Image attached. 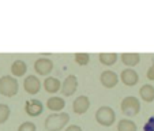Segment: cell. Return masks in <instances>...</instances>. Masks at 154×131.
Segmentation results:
<instances>
[{
  "instance_id": "obj_1",
  "label": "cell",
  "mask_w": 154,
  "mask_h": 131,
  "mask_svg": "<svg viewBox=\"0 0 154 131\" xmlns=\"http://www.w3.org/2000/svg\"><path fill=\"white\" fill-rule=\"evenodd\" d=\"M68 122H70V115L67 112H56V114H51L45 119L44 126L48 131H60L66 127Z\"/></svg>"
},
{
  "instance_id": "obj_2",
  "label": "cell",
  "mask_w": 154,
  "mask_h": 131,
  "mask_svg": "<svg viewBox=\"0 0 154 131\" xmlns=\"http://www.w3.org/2000/svg\"><path fill=\"white\" fill-rule=\"evenodd\" d=\"M19 83L17 78L11 75H4L0 78V94L4 97H14L18 93Z\"/></svg>"
},
{
  "instance_id": "obj_3",
  "label": "cell",
  "mask_w": 154,
  "mask_h": 131,
  "mask_svg": "<svg viewBox=\"0 0 154 131\" xmlns=\"http://www.w3.org/2000/svg\"><path fill=\"white\" fill-rule=\"evenodd\" d=\"M96 120L98 124L104 126V127H111L116 120V114L111 107L104 105V107L98 108L96 112Z\"/></svg>"
},
{
  "instance_id": "obj_4",
  "label": "cell",
  "mask_w": 154,
  "mask_h": 131,
  "mask_svg": "<svg viewBox=\"0 0 154 131\" xmlns=\"http://www.w3.org/2000/svg\"><path fill=\"white\" fill-rule=\"evenodd\" d=\"M120 108H122V112L125 116H135L140 111V101L139 98L134 96H127L122 100Z\"/></svg>"
},
{
  "instance_id": "obj_5",
  "label": "cell",
  "mask_w": 154,
  "mask_h": 131,
  "mask_svg": "<svg viewBox=\"0 0 154 131\" xmlns=\"http://www.w3.org/2000/svg\"><path fill=\"white\" fill-rule=\"evenodd\" d=\"M53 70V61L47 58H40L34 61V71L38 75H49Z\"/></svg>"
},
{
  "instance_id": "obj_6",
  "label": "cell",
  "mask_w": 154,
  "mask_h": 131,
  "mask_svg": "<svg viewBox=\"0 0 154 131\" xmlns=\"http://www.w3.org/2000/svg\"><path fill=\"white\" fill-rule=\"evenodd\" d=\"M76 89H78V78L76 75H67L66 79L61 83V93L63 96L70 97L72 94H75Z\"/></svg>"
},
{
  "instance_id": "obj_7",
  "label": "cell",
  "mask_w": 154,
  "mask_h": 131,
  "mask_svg": "<svg viewBox=\"0 0 154 131\" xmlns=\"http://www.w3.org/2000/svg\"><path fill=\"white\" fill-rule=\"evenodd\" d=\"M25 111L29 116L32 117H37L42 114L44 111V104L37 98H32V100H27L25 102Z\"/></svg>"
},
{
  "instance_id": "obj_8",
  "label": "cell",
  "mask_w": 154,
  "mask_h": 131,
  "mask_svg": "<svg viewBox=\"0 0 154 131\" xmlns=\"http://www.w3.org/2000/svg\"><path fill=\"white\" fill-rule=\"evenodd\" d=\"M23 89L29 94H37L41 90V81L37 75H27L23 81Z\"/></svg>"
},
{
  "instance_id": "obj_9",
  "label": "cell",
  "mask_w": 154,
  "mask_h": 131,
  "mask_svg": "<svg viewBox=\"0 0 154 131\" xmlns=\"http://www.w3.org/2000/svg\"><path fill=\"white\" fill-rule=\"evenodd\" d=\"M100 81H101L102 86H105L106 89H112V87H115L119 83V76H117V74L115 71L105 70L100 75Z\"/></svg>"
},
{
  "instance_id": "obj_10",
  "label": "cell",
  "mask_w": 154,
  "mask_h": 131,
  "mask_svg": "<svg viewBox=\"0 0 154 131\" xmlns=\"http://www.w3.org/2000/svg\"><path fill=\"white\" fill-rule=\"evenodd\" d=\"M90 108V100L87 96H79L74 100L72 102V109L76 115H83L87 112V109Z\"/></svg>"
},
{
  "instance_id": "obj_11",
  "label": "cell",
  "mask_w": 154,
  "mask_h": 131,
  "mask_svg": "<svg viewBox=\"0 0 154 131\" xmlns=\"http://www.w3.org/2000/svg\"><path fill=\"white\" fill-rule=\"evenodd\" d=\"M120 79H122V82L125 86H135L138 83V81H139V75L132 68H125L120 74Z\"/></svg>"
},
{
  "instance_id": "obj_12",
  "label": "cell",
  "mask_w": 154,
  "mask_h": 131,
  "mask_svg": "<svg viewBox=\"0 0 154 131\" xmlns=\"http://www.w3.org/2000/svg\"><path fill=\"white\" fill-rule=\"evenodd\" d=\"M120 59H122L123 64H125L127 67L132 68V67H135L137 64H139L140 55L137 52H124V53H122Z\"/></svg>"
},
{
  "instance_id": "obj_13",
  "label": "cell",
  "mask_w": 154,
  "mask_h": 131,
  "mask_svg": "<svg viewBox=\"0 0 154 131\" xmlns=\"http://www.w3.org/2000/svg\"><path fill=\"white\" fill-rule=\"evenodd\" d=\"M44 89L48 93H57L59 90H61V82L55 76H47L44 81Z\"/></svg>"
},
{
  "instance_id": "obj_14",
  "label": "cell",
  "mask_w": 154,
  "mask_h": 131,
  "mask_svg": "<svg viewBox=\"0 0 154 131\" xmlns=\"http://www.w3.org/2000/svg\"><path fill=\"white\" fill-rule=\"evenodd\" d=\"M64 107H66V101H64L63 97H49L47 100V108L53 111L55 114L60 112Z\"/></svg>"
},
{
  "instance_id": "obj_15",
  "label": "cell",
  "mask_w": 154,
  "mask_h": 131,
  "mask_svg": "<svg viewBox=\"0 0 154 131\" xmlns=\"http://www.w3.org/2000/svg\"><path fill=\"white\" fill-rule=\"evenodd\" d=\"M27 71V64L25 63L23 60H20V59H18V60H15L14 63H12L11 66V74L14 76H22L25 75Z\"/></svg>"
},
{
  "instance_id": "obj_16",
  "label": "cell",
  "mask_w": 154,
  "mask_h": 131,
  "mask_svg": "<svg viewBox=\"0 0 154 131\" xmlns=\"http://www.w3.org/2000/svg\"><path fill=\"white\" fill-rule=\"evenodd\" d=\"M139 96L143 101L153 102L154 101V86H151V85H143L139 89Z\"/></svg>"
},
{
  "instance_id": "obj_17",
  "label": "cell",
  "mask_w": 154,
  "mask_h": 131,
  "mask_svg": "<svg viewBox=\"0 0 154 131\" xmlns=\"http://www.w3.org/2000/svg\"><path fill=\"white\" fill-rule=\"evenodd\" d=\"M98 59H100V61H101V64H104V66H113L117 61V53L102 52L98 55Z\"/></svg>"
},
{
  "instance_id": "obj_18",
  "label": "cell",
  "mask_w": 154,
  "mask_h": 131,
  "mask_svg": "<svg viewBox=\"0 0 154 131\" xmlns=\"http://www.w3.org/2000/svg\"><path fill=\"white\" fill-rule=\"evenodd\" d=\"M117 131H137V124L130 119H122L117 123Z\"/></svg>"
},
{
  "instance_id": "obj_19",
  "label": "cell",
  "mask_w": 154,
  "mask_h": 131,
  "mask_svg": "<svg viewBox=\"0 0 154 131\" xmlns=\"http://www.w3.org/2000/svg\"><path fill=\"white\" fill-rule=\"evenodd\" d=\"M10 114H11V109L7 104H0V124H3L8 120Z\"/></svg>"
},
{
  "instance_id": "obj_20",
  "label": "cell",
  "mask_w": 154,
  "mask_h": 131,
  "mask_svg": "<svg viewBox=\"0 0 154 131\" xmlns=\"http://www.w3.org/2000/svg\"><path fill=\"white\" fill-rule=\"evenodd\" d=\"M90 60V55L86 52H79L75 53V61L79 64V66H86Z\"/></svg>"
},
{
  "instance_id": "obj_21",
  "label": "cell",
  "mask_w": 154,
  "mask_h": 131,
  "mask_svg": "<svg viewBox=\"0 0 154 131\" xmlns=\"http://www.w3.org/2000/svg\"><path fill=\"white\" fill-rule=\"evenodd\" d=\"M18 131H37V127L33 122H23L18 127Z\"/></svg>"
},
{
  "instance_id": "obj_22",
  "label": "cell",
  "mask_w": 154,
  "mask_h": 131,
  "mask_svg": "<svg viewBox=\"0 0 154 131\" xmlns=\"http://www.w3.org/2000/svg\"><path fill=\"white\" fill-rule=\"evenodd\" d=\"M143 131H154V115L147 119V122L143 126Z\"/></svg>"
},
{
  "instance_id": "obj_23",
  "label": "cell",
  "mask_w": 154,
  "mask_h": 131,
  "mask_svg": "<svg viewBox=\"0 0 154 131\" xmlns=\"http://www.w3.org/2000/svg\"><path fill=\"white\" fill-rule=\"evenodd\" d=\"M147 78L150 79V81H154V64L151 66V67H149V70H147Z\"/></svg>"
},
{
  "instance_id": "obj_24",
  "label": "cell",
  "mask_w": 154,
  "mask_h": 131,
  "mask_svg": "<svg viewBox=\"0 0 154 131\" xmlns=\"http://www.w3.org/2000/svg\"><path fill=\"white\" fill-rule=\"evenodd\" d=\"M66 131H82V128L79 127V126H76V124H71V126H68V127L66 128Z\"/></svg>"
}]
</instances>
